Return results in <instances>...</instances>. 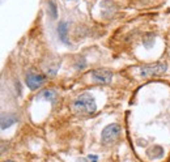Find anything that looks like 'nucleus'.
Listing matches in <instances>:
<instances>
[{
    "label": "nucleus",
    "mask_w": 170,
    "mask_h": 162,
    "mask_svg": "<svg viewBox=\"0 0 170 162\" xmlns=\"http://www.w3.org/2000/svg\"><path fill=\"white\" fill-rule=\"evenodd\" d=\"M73 67H75V69H77V71H82V69L86 67V59L84 56H77L75 59V63H73Z\"/></svg>",
    "instance_id": "nucleus-13"
},
{
    "label": "nucleus",
    "mask_w": 170,
    "mask_h": 162,
    "mask_svg": "<svg viewBox=\"0 0 170 162\" xmlns=\"http://www.w3.org/2000/svg\"><path fill=\"white\" fill-rule=\"evenodd\" d=\"M56 32H58V37L62 41L64 45H69V39H68V22L67 21H60L58 28H56Z\"/></svg>",
    "instance_id": "nucleus-6"
},
{
    "label": "nucleus",
    "mask_w": 170,
    "mask_h": 162,
    "mask_svg": "<svg viewBox=\"0 0 170 162\" xmlns=\"http://www.w3.org/2000/svg\"><path fill=\"white\" fill-rule=\"evenodd\" d=\"M90 76L93 78V81L97 82V84H109L113 80V72L106 68L94 69V71H92Z\"/></svg>",
    "instance_id": "nucleus-5"
},
{
    "label": "nucleus",
    "mask_w": 170,
    "mask_h": 162,
    "mask_svg": "<svg viewBox=\"0 0 170 162\" xmlns=\"http://www.w3.org/2000/svg\"><path fill=\"white\" fill-rule=\"evenodd\" d=\"M47 11H49V15L51 16L52 20H55L58 17V8H56V4L54 0H49V3H47Z\"/></svg>",
    "instance_id": "nucleus-12"
},
{
    "label": "nucleus",
    "mask_w": 170,
    "mask_h": 162,
    "mask_svg": "<svg viewBox=\"0 0 170 162\" xmlns=\"http://www.w3.org/2000/svg\"><path fill=\"white\" fill-rule=\"evenodd\" d=\"M19 122V116L16 114H3L2 115V129L9 128L11 126Z\"/></svg>",
    "instance_id": "nucleus-7"
},
{
    "label": "nucleus",
    "mask_w": 170,
    "mask_h": 162,
    "mask_svg": "<svg viewBox=\"0 0 170 162\" xmlns=\"http://www.w3.org/2000/svg\"><path fill=\"white\" fill-rule=\"evenodd\" d=\"M88 160L90 162H98V156H95V154H89L88 156Z\"/></svg>",
    "instance_id": "nucleus-14"
},
{
    "label": "nucleus",
    "mask_w": 170,
    "mask_h": 162,
    "mask_svg": "<svg viewBox=\"0 0 170 162\" xmlns=\"http://www.w3.org/2000/svg\"><path fill=\"white\" fill-rule=\"evenodd\" d=\"M147 156L149 160H160L164 157V148L161 145H153L147 150Z\"/></svg>",
    "instance_id": "nucleus-8"
},
{
    "label": "nucleus",
    "mask_w": 170,
    "mask_h": 162,
    "mask_svg": "<svg viewBox=\"0 0 170 162\" xmlns=\"http://www.w3.org/2000/svg\"><path fill=\"white\" fill-rule=\"evenodd\" d=\"M72 110L73 112L80 114V115H88V114L95 112L97 103L90 93H82L72 102Z\"/></svg>",
    "instance_id": "nucleus-1"
},
{
    "label": "nucleus",
    "mask_w": 170,
    "mask_h": 162,
    "mask_svg": "<svg viewBox=\"0 0 170 162\" xmlns=\"http://www.w3.org/2000/svg\"><path fill=\"white\" fill-rule=\"evenodd\" d=\"M77 162H90V161L88 160V157H86V158H78Z\"/></svg>",
    "instance_id": "nucleus-15"
},
{
    "label": "nucleus",
    "mask_w": 170,
    "mask_h": 162,
    "mask_svg": "<svg viewBox=\"0 0 170 162\" xmlns=\"http://www.w3.org/2000/svg\"><path fill=\"white\" fill-rule=\"evenodd\" d=\"M120 132H122V127L118 124V123H111L106 126L101 133V139H102V143L103 144H111L114 143L115 140L120 136Z\"/></svg>",
    "instance_id": "nucleus-3"
},
{
    "label": "nucleus",
    "mask_w": 170,
    "mask_h": 162,
    "mask_svg": "<svg viewBox=\"0 0 170 162\" xmlns=\"http://www.w3.org/2000/svg\"><path fill=\"white\" fill-rule=\"evenodd\" d=\"M46 80H47L46 75L36 73L33 71H29L28 73H26V76H25V84H26V86H28L30 90L39 89V88H41L46 82Z\"/></svg>",
    "instance_id": "nucleus-4"
},
{
    "label": "nucleus",
    "mask_w": 170,
    "mask_h": 162,
    "mask_svg": "<svg viewBox=\"0 0 170 162\" xmlns=\"http://www.w3.org/2000/svg\"><path fill=\"white\" fill-rule=\"evenodd\" d=\"M4 162H15V161H11V160H8V161H4Z\"/></svg>",
    "instance_id": "nucleus-16"
},
{
    "label": "nucleus",
    "mask_w": 170,
    "mask_h": 162,
    "mask_svg": "<svg viewBox=\"0 0 170 162\" xmlns=\"http://www.w3.org/2000/svg\"><path fill=\"white\" fill-rule=\"evenodd\" d=\"M168 71V64L164 62H157L148 65H144L140 68V76L143 78L153 77V76H161Z\"/></svg>",
    "instance_id": "nucleus-2"
},
{
    "label": "nucleus",
    "mask_w": 170,
    "mask_h": 162,
    "mask_svg": "<svg viewBox=\"0 0 170 162\" xmlns=\"http://www.w3.org/2000/svg\"><path fill=\"white\" fill-rule=\"evenodd\" d=\"M41 98V99H45V101H49L51 103H55L56 102V98H58V93L52 89H43L41 93L37 95V99Z\"/></svg>",
    "instance_id": "nucleus-9"
},
{
    "label": "nucleus",
    "mask_w": 170,
    "mask_h": 162,
    "mask_svg": "<svg viewBox=\"0 0 170 162\" xmlns=\"http://www.w3.org/2000/svg\"><path fill=\"white\" fill-rule=\"evenodd\" d=\"M154 41H156V36L153 33H145L141 38V43L145 49H152L154 45Z\"/></svg>",
    "instance_id": "nucleus-10"
},
{
    "label": "nucleus",
    "mask_w": 170,
    "mask_h": 162,
    "mask_svg": "<svg viewBox=\"0 0 170 162\" xmlns=\"http://www.w3.org/2000/svg\"><path fill=\"white\" fill-rule=\"evenodd\" d=\"M59 67H60V63H56L55 65H49V67L45 69V75H46V77H49V78L55 77L56 73H58V71H59Z\"/></svg>",
    "instance_id": "nucleus-11"
}]
</instances>
